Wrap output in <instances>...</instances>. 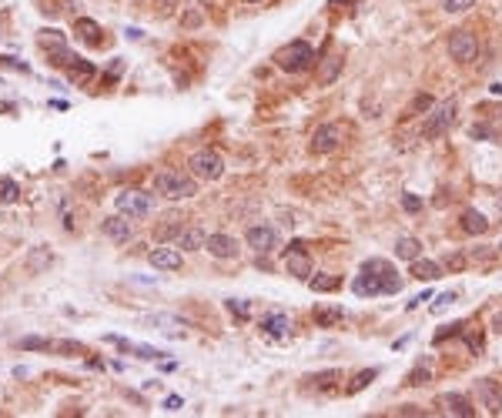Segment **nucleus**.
I'll return each mask as SVG.
<instances>
[{
    "mask_svg": "<svg viewBox=\"0 0 502 418\" xmlns=\"http://www.w3.org/2000/svg\"><path fill=\"white\" fill-rule=\"evenodd\" d=\"M51 265H54V254H51L47 247H31V251H27V258H24V268H27V271H34V275L47 271Z\"/></svg>",
    "mask_w": 502,
    "mask_h": 418,
    "instance_id": "6ab92c4d",
    "label": "nucleus"
},
{
    "mask_svg": "<svg viewBox=\"0 0 502 418\" xmlns=\"http://www.w3.org/2000/svg\"><path fill=\"white\" fill-rule=\"evenodd\" d=\"M439 275H442V265H435L429 258H415L412 261V278H419V281H435Z\"/></svg>",
    "mask_w": 502,
    "mask_h": 418,
    "instance_id": "412c9836",
    "label": "nucleus"
},
{
    "mask_svg": "<svg viewBox=\"0 0 502 418\" xmlns=\"http://www.w3.org/2000/svg\"><path fill=\"white\" fill-rule=\"evenodd\" d=\"M228 311H232V315H238V318H248V304L245 302H228Z\"/></svg>",
    "mask_w": 502,
    "mask_h": 418,
    "instance_id": "58836bf2",
    "label": "nucleus"
},
{
    "mask_svg": "<svg viewBox=\"0 0 502 418\" xmlns=\"http://www.w3.org/2000/svg\"><path fill=\"white\" fill-rule=\"evenodd\" d=\"M205 241H208V231L198 228V225H194V228H184L178 234V247H181V251H201Z\"/></svg>",
    "mask_w": 502,
    "mask_h": 418,
    "instance_id": "a211bd4d",
    "label": "nucleus"
},
{
    "mask_svg": "<svg viewBox=\"0 0 502 418\" xmlns=\"http://www.w3.org/2000/svg\"><path fill=\"white\" fill-rule=\"evenodd\" d=\"M338 74H342V58H338V54H329V58L322 60V67H318V84L329 87Z\"/></svg>",
    "mask_w": 502,
    "mask_h": 418,
    "instance_id": "5701e85b",
    "label": "nucleus"
},
{
    "mask_svg": "<svg viewBox=\"0 0 502 418\" xmlns=\"http://www.w3.org/2000/svg\"><path fill=\"white\" fill-rule=\"evenodd\" d=\"M101 231H104L111 241H117V245H128V241L135 238V225L128 221V214H114V218H107V221L101 225Z\"/></svg>",
    "mask_w": 502,
    "mask_h": 418,
    "instance_id": "f8f14e48",
    "label": "nucleus"
},
{
    "mask_svg": "<svg viewBox=\"0 0 502 418\" xmlns=\"http://www.w3.org/2000/svg\"><path fill=\"white\" fill-rule=\"evenodd\" d=\"M496 324H499V331H502V315H499V318H496Z\"/></svg>",
    "mask_w": 502,
    "mask_h": 418,
    "instance_id": "c03bdc74",
    "label": "nucleus"
},
{
    "mask_svg": "<svg viewBox=\"0 0 502 418\" xmlns=\"http://www.w3.org/2000/svg\"><path fill=\"white\" fill-rule=\"evenodd\" d=\"M449 58L459 60V64H472L479 58V37L472 31H452L449 37Z\"/></svg>",
    "mask_w": 502,
    "mask_h": 418,
    "instance_id": "0eeeda50",
    "label": "nucleus"
},
{
    "mask_svg": "<svg viewBox=\"0 0 502 418\" xmlns=\"http://www.w3.org/2000/svg\"><path fill=\"white\" fill-rule=\"evenodd\" d=\"M419 111H422V114H425V111H432V97H429V94H419V97H415V101H412V107L406 111V117L419 114Z\"/></svg>",
    "mask_w": 502,
    "mask_h": 418,
    "instance_id": "2f4dec72",
    "label": "nucleus"
},
{
    "mask_svg": "<svg viewBox=\"0 0 502 418\" xmlns=\"http://www.w3.org/2000/svg\"><path fill=\"white\" fill-rule=\"evenodd\" d=\"M40 47H44L47 54H54V51L67 47V44H64V34H60V31H44V34H40Z\"/></svg>",
    "mask_w": 502,
    "mask_h": 418,
    "instance_id": "cd10ccee",
    "label": "nucleus"
},
{
    "mask_svg": "<svg viewBox=\"0 0 502 418\" xmlns=\"http://www.w3.org/2000/svg\"><path fill=\"white\" fill-rule=\"evenodd\" d=\"M114 204H117V211L128 214V218H148V214H155V194L128 188V191H121V194L114 198Z\"/></svg>",
    "mask_w": 502,
    "mask_h": 418,
    "instance_id": "39448f33",
    "label": "nucleus"
},
{
    "mask_svg": "<svg viewBox=\"0 0 502 418\" xmlns=\"http://www.w3.org/2000/svg\"><path fill=\"white\" fill-rule=\"evenodd\" d=\"M422 302H429V291H422V295H415V298L408 302V308H419V304H422Z\"/></svg>",
    "mask_w": 502,
    "mask_h": 418,
    "instance_id": "79ce46f5",
    "label": "nucleus"
},
{
    "mask_svg": "<svg viewBox=\"0 0 502 418\" xmlns=\"http://www.w3.org/2000/svg\"><path fill=\"white\" fill-rule=\"evenodd\" d=\"M395 258H402V261H415V258H422V241L412 238V234L399 238V241H395Z\"/></svg>",
    "mask_w": 502,
    "mask_h": 418,
    "instance_id": "aec40b11",
    "label": "nucleus"
},
{
    "mask_svg": "<svg viewBox=\"0 0 502 418\" xmlns=\"http://www.w3.org/2000/svg\"><path fill=\"white\" fill-rule=\"evenodd\" d=\"M205 247H208V254H214V258H234V254H238V241H234L232 234H208Z\"/></svg>",
    "mask_w": 502,
    "mask_h": 418,
    "instance_id": "dca6fc26",
    "label": "nucleus"
},
{
    "mask_svg": "<svg viewBox=\"0 0 502 418\" xmlns=\"http://www.w3.org/2000/svg\"><path fill=\"white\" fill-rule=\"evenodd\" d=\"M439 405H442L449 415H456V418H472V415H476V405L465 399L462 392H449V395H442V399H439Z\"/></svg>",
    "mask_w": 502,
    "mask_h": 418,
    "instance_id": "4468645a",
    "label": "nucleus"
},
{
    "mask_svg": "<svg viewBox=\"0 0 502 418\" xmlns=\"http://www.w3.org/2000/svg\"><path fill=\"white\" fill-rule=\"evenodd\" d=\"M184 408V401L178 399V395H171V399H164V412H181Z\"/></svg>",
    "mask_w": 502,
    "mask_h": 418,
    "instance_id": "a19ab883",
    "label": "nucleus"
},
{
    "mask_svg": "<svg viewBox=\"0 0 502 418\" xmlns=\"http://www.w3.org/2000/svg\"><path fill=\"white\" fill-rule=\"evenodd\" d=\"M245 3H261V0H245Z\"/></svg>",
    "mask_w": 502,
    "mask_h": 418,
    "instance_id": "a18cd8bd",
    "label": "nucleus"
},
{
    "mask_svg": "<svg viewBox=\"0 0 502 418\" xmlns=\"http://www.w3.org/2000/svg\"><path fill=\"white\" fill-rule=\"evenodd\" d=\"M155 191L168 201H184L198 194V181L194 174H181V171H157L155 174Z\"/></svg>",
    "mask_w": 502,
    "mask_h": 418,
    "instance_id": "f03ea898",
    "label": "nucleus"
},
{
    "mask_svg": "<svg viewBox=\"0 0 502 418\" xmlns=\"http://www.w3.org/2000/svg\"><path fill=\"white\" fill-rule=\"evenodd\" d=\"M171 7H178V0H161V14H168Z\"/></svg>",
    "mask_w": 502,
    "mask_h": 418,
    "instance_id": "37998d69",
    "label": "nucleus"
},
{
    "mask_svg": "<svg viewBox=\"0 0 502 418\" xmlns=\"http://www.w3.org/2000/svg\"><path fill=\"white\" fill-rule=\"evenodd\" d=\"M462 231L465 234H485L489 231V221H485V214H479V211H465L462 214Z\"/></svg>",
    "mask_w": 502,
    "mask_h": 418,
    "instance_id": "b1692460",
    "label": "nucleus"
},
{
    "mask_svg": "<svg viewBox=\"0 0 502 418\" xmlns=\"http://www.w3.org/2000/svg\"><path fill=\"white\" fill-rule=\"evenodd\" d=\"M309 381L315 385V388H335V381H342V372L329 368V372H318V375H311Z\"/></svg>",
    "mask_w": 502,
    "mask_h": 418,
    "instance_id": "c85d7f7f",
    "label": "nucleus"
},
{
    "mask_svg": "<svg viewBox=\"0 0 502 418\" xmlns=\"http://www.w3.org/2000/svg\"><path fill=\"white\" fill-rule=\"evenodd\" d=\"M261 331H265V335H271V338H288V335H291L288 315H282V311H271V315H265V318H261Z\"/></svg>",
    "mask_w": 502,
    "mask_h": 418,
    "instance_id": "f3484780",
    "label": "nucleus"
},
{
    "mask_svg": "<svg viewBox=\"0 0 502 418\" xmlns=\"http://www.w3.org/2000/svg\"><path fill=\"white\" fill-rule=\"evenodd\" d=\"M469 7H476V0H445V14H465Z\"/></svg>",
    "mask_w": 502,
    "mask_h": 418,
    "instance_id": "f704fd0d",
    "label": "nucleus"
},
{
    "mask_svg": "<svg viewBox=\"0 0 502 418\" xmlns=\"http://www.w3.org/2000/svg\"><path fill=\"white\" fill-rule=\"evenodd\" d=\"M476 392H479V401L489 415H502V388L492 378H479L476 381Z\"/></svg>",
    "mask_w": 502,
    "mask_h": 418,
    "instance_id": "9b49d317",
    "label": "nucleus"
},
{
    "mask_svg": "<svg viewBox=\"0 0 502 418\" xmlns=\"http://www.w3.org/2000/svg\"><path fill=\"white\" fill-rule=\"evenodd\" d=\"M342 141H345V131H342L338 124H322V128H315V134H311V151L331 154L342 148Z\"/></svg>",
    "mask_w": 502,
    "mask_h": 418,
    "instance_id": "9d476101",
    "label": "nucleus"
},
{
    "mask_svg": "<svg viewBox=\"0 0 502 418\" xmlns=\"http://www.w3.org/2000/svg\"><path fill=\"white\" fill-rule=\"evenodd\" d=\"M20 348H24V351H47V348H54V345L47 342V338H20Z\"/></svg>",
    "mask_w": 502,
    "mask_h": 418,
    "instance_id": "72a5a7b5",
    "label": "nucleus"
},
{
    "mask_svg": "<svg viewBox=\"0 0 502 418\" xmlns=\"http://www.w3.org/2000/svg\"><path fill=\"white\" fill-rule=\"evenodd\" d=\"M17 184H14V181H10V177H0V201H7V204H10V201H17Z\"/></svg>",
    "mask_w": 502,
    "mask_h": 418,
    "instance_id": "7c9ffc66",
    "label": "nucleus"
},
{
    "mask_svg": "<svg viewBox=\"0 0 502 418\" xmlns=\"http://www.w3.org/2000/svg\"><path fill=\"white\" fill-rule=\"evenodd\" d=\"M402 208H406L408 214H415V211H422V201H419L415 194H402Z\"/></svg>",
    "mask_w": 502,
    "mask_h": 418,
    "instance_id": "4c0bfd02",
    "label": "nucleus"
},
{
    "mask_svg": "<svg viewBox=\"0 0 502 418\" xmlns=\"http://www.w3.org/2000/svg\"><path fill=\"white\" fill-rule=\"evenodd\" d=\"M275 64L282 71H288V74H302V71H309L315 64V51H311L309 40H291L275 54Z\"/></svg>",
    "mask_w": 502,
    "mask_h": 418,
    "instance_id": "20e7f679",
    "label": "nucleus"
},
{
    "mask_svg": "<svg viewBox=\"0 0 502 418\" xmlns=\"http://www.w3.org/2000/svg\"><path fill=\"white\" fill-rule=\"evenodd\" d=\"M94 77H97V67H94V64L74 54V60L67 64V80H71L74 87H87V84H91Z\"/></svg>",
    "mask_w": 502,
    "mask_h": 418,
    "instance_id": "ddd939ff",
    "label": "nucleus"
},
{
    "mask_svg": "<svg viewBox=\"0 0 502 418\" xmlns=\"http://www.w3.org/2000/svg\"><path fill=\"white\" fill-rule=\"evenodd\" d=\"M375 375H379V368H368V372H358V375H355V381H352V385H348V395H355V392H362V388H365L368 381L375 378Z\"/></svg>",
    "mask_w": 502,
    "mask_h": 418,
    "instance_id": "c756f323",
    "label": "nucleus"
},
{
    "mask_svg": "<svg viewBox=\"0 0 502 418\" xmlns=\"http://www.w3.org/2000/svg\"><path fill=\"white\" fill-rule=\"evenodd\" d=\"M188 168L198 181H218L221 174H225V161H221V154L211 151V148H201V151H194L188 157Z\"/></svg>",
    "mask_w": 502,
    "mask_h": 418,
    "instance_id": "423d86ee",
    "label": "nucleus"
},
{
    "mask_svg": "<svg viewBox=\"0 0 502 418\" xmlns=\"http://www.w3.org/2000/svg\"><path fill=\"white\" fill-rule=\"evenodd\" d=\"M74 31L80 34V40H84V44H101V24H97V20L80 17L78 24H74Z\"/></svg>",
    "mask_w": 502,
    "mask_h": 418,
    "instance_id": "a878e982",
    "label": "nucleus"
},
{
    "mask_svg": "<svg viewBox=\"0 0 502 418\" xmlns=\"http://www.w3.org/2000/svg\"><path fill=\"white\" fill-rule=\"evenodd\" d=\"M245 245H248L258 258H265V254H271V251L278 247V231L268 228V225H254V228L245 231Z\"/></svg>",
    "mask_w": 502,
    "mask_h": 418,
    "instance_id": "1a4fd4ad",
    "label": "nucleus"
},
{
    "mask_svg": "<svg viewBox=\"0 0 502 418\" xmlns=\"http://www.w3.org/2000/svg\"><path fill=\"white\" fill-rule=\"evenodd\" d=\"M342 308H315V324H322V328H331V324L342 322Z\"/></svg>",
    "mask_w": 502,
    "mask_h": 418,
    "instance_id": "bb28decb",
    "label": "nucleus"
},
{
    "mask_svg": "<svg viewBox=\"0 0 502 418\" xmlns=\"http://www.w3.org/2000/svg\"><path fill=\"white\" fill-rule=\"evenodd\" d=\"M148 324H155L157 331H164V335H181V331L188 328V322H181V318H174V315H151Z\"/></svg>",
    "mask_w": 502,
    "mask_h": 418,
    "instance_id": "4be33fe9",
    "label": "nucleus"
},
{
    "mask_svg": "<svg viewBox=\"0 0 502 418\" xmlns=\"http://www.w3.org/2000/svg\"><path fill=\"white\" fill-rule=\"evenodd\" d=\"M285 271H288L291 278H302V281L311 278V258H309V251H305V241H291L288 245V251H285Z\"/></svg>",
    "mask_w": 502,
    "mask_h": 418,
    "instance_id": "6e6552de",
    "label": "nucleus"
},
{
    "mask_svg": "<svg viewBox=\"0 0 502 418\" xmlns=\"http://www.w3.org/2000/svg\"><path fill=\"white\" fill-rule=\"evenodd\" d=\"M335 3H338V0H335Z\"/></svg>",
    "mask_w": 502,
    "mask_h": 418,
    "instance_id": "49530a36",
    "label": "nucleus"
},
{
    "mask_svg": "<svg viewBox=\"0 0 502 418\" xmlns=\"http://www.w3.org/2000/svg\"><path fill=\"white\" fill-rule=\"evenodd\" d=\"M425 381H429V368H425V365H419V368L408 375L406 385H425Z\"/></svg>",
    "mask_w": 502,
    "mask_h": 418,
    "instance_id": "e433bc0d",
    "label": "nucleus"
},
{
    "mask_svg": "<svg viewBox=\"0 0 502 418\" xmlns=\"http://www.w3.org/2000/svg\"><path fill=\"white\" fill-rule=\"evenodd\" d=\"M465 261H469L465 254H445V268H449V271H462Z\"/></svg>",
    "mask_w": 502,
    "mask_h": 418,
    "instance_id": "c9c22d12",
    "label": "nucleus"
},
{
    "mask_svg": "<svg viewBox=\"0 0 502 418\" xmlns=\"http://www.w3.org/2000/svg\"><path fill=\"white\" fill-rule=\"evenodd\" d=\"M456 302V291H445V295H439V302L432 304V311H442L445 304H452Z\"/></svg>",
    "mask_w": 502,
    "mask_h": 418,
    "instance_id": "ea45409f",
    "label": "nucleus"
},
{
    "mask_svg": "<svg viewBox=\"0 0 502 418\" xmlns=\"http://www.w3.org/2000/svg\"><path fill=\"white\" fill-rule=\"evenodd\" d=\"M456 101L449 97V101H442V104H435L429 114H425L422 121V137L425 141H439V137H445V134L452 131V124H456Z\"/></svg>",
    "mask_w": 502,
    "mask_h": 418,
    "instance_id": "7ed1b4c3",
    "label": "nucleus"
},
{
    "mask_svg": "<svg viewBox=\"0 0 502 418\" xmlns=\"http://www.w3.org/2000/svg\"><path fill=\"white\" fill-rule=\"evenodd\" d=\"M338 285H342V278H338V275H329V271H322V275H311V278H309V288H311V291H322V295L335 291Z\"/></svg>",
    "mask_w": 502,
    "mask_h": 418,
    "instance_id": "393cba45",
    "label": "nucleus"
},
{
    "mask_svg": "<svg viewBox=\"0 0 502 418\" xmlns=\"http://www.w3.org/2000/svg\"><path fill=\"white\" fill-rule=\"evenodd\" d=\"M469 134H472V141H496V131L489 124H472Z\"/></svg>",
    "mask_w": 502,
    "mask_h": 418,
    "instance_id": "473e14b6",
    "label": "nucleus"
},
{
    "mask_svg": "<svg viewBox=\"0 0 502 418\" xmlns=\"http://www.w3.org/2000/svg\"><path fill=\"white\" fill-rule=\"evenodd\" d=\"M355 295L362 298H375V295H399L402 291V278H395V268L382 261V258H368L362 265V275L355 278Z\"/></svg>",
    "mask_w": 502,
    "mask_h": 418,
    "instance_id": "f257e3e1",
    "label": "nucleus"
},
{
    "mask_svg": "<svg viewBox=\"0 0 502 418\" xmlns=\"http://www.w3.org/2000/svg\"><path fill=\"white\" fill-rule=\"evenodd\" d=\"M148 261L155 268H161V271H178L181 268V251L178 247H151Z\"/></svg>",
    "mask_w": 502,
    "mask_h": 418,
    "instance_id": "2eb2a0df",
    "label": "nucleus"
}]
</instances>
